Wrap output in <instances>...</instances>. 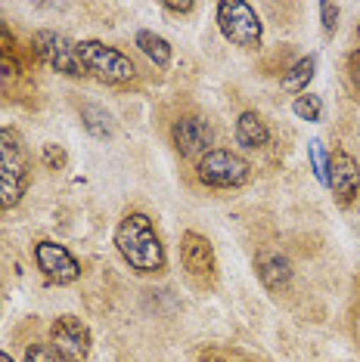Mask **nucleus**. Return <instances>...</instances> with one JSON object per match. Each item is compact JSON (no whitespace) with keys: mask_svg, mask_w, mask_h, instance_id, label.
I'll return each mask as SVG.
<instances>
[{"mask_svg":"<svg viewBox=\"0 0 360 362\" xmlns=\"http://www.w3.org/2000/svg\"><path fill=\"white\" fill-rule=\"evenodd\" d=\"M26 362H62V359L50 344H31L26 350Z\"/></svg>","mask_w":360,"mask_h":362,"instance_id":"obj_18","label":"nucleus"},{"mask_svg":"<svg viewBox=\"0 0 360 362\" xmlns=\"http://www.w3.org/2000/svg\"><path fill=\"white\" fill-rule=\"evenodd\" d=\"M310 161H314V170H317V180L320 183H326V168H330V161H326V155H323V146L317 143H310Z\"/></svg>","mask_w":360,"mask_h":362,"instance_id":"obj_19","label":"nucleus"},{"mask_svg":"<svg viewBox=\"0 0 360 362\" xmlns=\"http://www.w3.org/2000/svg\"><path fill=\"white\" fill-rule=\"evenodd\" d=\"M13 53H16V40L10 35V28L0 22V56H10V59H13Z\"/></svg>","mask_w":360,"mask_h":362,"instance_id":"obj_22","label":"nucleus"},{"mask_svg":"<svg viewBox=\"0 0 360 362\" xmlns=\"http://www.w3.org/2000/svg\"><path fill=\"white\" fill-rule=\"evenodd\" d=\"M314 69H317L314 56H305V59H298L289 71H286L283 87L289 90V93H305V87L310 84V78H314Z\"/></svg>","mask_w":360,"mask_h":362,"instance_id":"obj_15","label":"nucleus"},{"mask_svg":"<svg viewBox=\"0 0 360 362\" xmlns=\"http://www.w3.org/2000/svg\"><path fill=\"white\" fill-rule=\"evenodd\" d=\"M168 13H193V4L190 0H184V4H165Z\"/></svg>","mask_w":360,"mask_h":362,"instance_id":"obj_24","label":"nucleus"},{"mask_svg":"<svg viewBox=\"0 0 360 362\" xmlns=\"http://www.w3.org/2000/svg\"><path fill=\"white\" fill-rule=\"evenodd\" d=\"M78 56H81V62H84L87 75H96L100 81H106V84H128V81H134V75H137L134 62L121 50H116V47H106L103 40H81Z\"/></svg>","mask_w":360,"mask_h":362,"instance_id":"obj_3","label":"nucleus"},{"mask_svg":"<svg viewBox=\"0 0 360 362\" xmlns=\"http://www.w3.org/2000/svg\"><path fill=\"white\" fill-rule=\"evenodd\" d=\"M81 118H84V127L94 134L96 139H106L112 136V118L109 112L96 109V105H84V112H81Z\"/></svg>","mask_w":360,"mask_h":362,"instance_id":"obj_16","label":"nucleus"},{"mask_svg":"<svg viewBox=\"0 0 360 362\" xmlns=\"http://www.w3.org/2000/svg\"><path fill=\"white\" fill-rule=\"evenodd\" d=\"M116 248L134 273H162L165 269V248L152 229L146 214H128L116 229Z\"/></svg>","mask_w":360,"mask_h":362,"instance_id":"obj_1","label":"nucleus"},{"mask_svg":"<svg viewBox=\"0 0 360 362\" xmlns=\"http://www.w3.org/2000/svg\"><path fill=\"white\" fill-rule=\"evenodd\" d=\"M236 143L245 149H264L270 143V130L258 112H242L236 121Z\"/></svg>","mask_w":360,"mask_h":362,"instance_id":"obj_13","label":"nucleus"},{"mask_svg":"<svg viewBox=\"0 0 360 362\" xmlns=\"http://www.w3.org/2000/svg\"><path fill=\"white\" fill-rule=\"evenodd\" d=\"M196 177L211 189H236L249 180V161L230 149H208L196 164Z\"/></svg>","mask_w":360,"mask_h":362,"instance_id":"obj_4","label":"nucleus"},{"mask_svg":"<svg viewBox=\"0 0 360 362\" xmlns=\"http://www.w3.org/2000/svg\"><path fill=\"white\" fill-rule=\"evenodd\" d=\"M320 16H323V31L326 35H332L335 25H339V4H320Z\"/></svg>","mask_w":360,"mask_h":362,"instance_id":"obj_20","label":"nucleus"},{"mask_svg":"<svg viewBox=\"0 0 360 362\" xmlns=\"http://www.w3.org/2000/svg\"><path fill=\"white\" fill-rule=\"evenodd\" d=\"M218 25H220V35L236 47L261 44V19L245 0H224V4H218Z\"/></svg>","mask_w":360,"mask_h":362,"instance_id":"obj_5","label":"nucleus"},{"mask_svg":"<svg viewBox=\"0 0 360 362\" xmlns=\"http://www.w3.org/2000/svg\"><path fill=\"white\" fill-rule=\"evenodd\" d=\"M137 47H140L146 59L155 62L159 69H165V65L171 62V47H168V40L159 37L155 31H137Z\"/></svg>","mask_w":360,"mask_h":362,"instance_id":"obj_14","label":"nucleus"},{"mask_svg":"<svg viewBox=\"0 0 360 362\" xmlns=\"http://www.w3.org/2000/svg\"><path fill=\"white\" fill-rule=\"evenodd\" d=\"M0 362H13L10 356H6V353H0Z\"/></svg>","mask_w":360,"mask_h":362,"instance_id":"obj_26","label":"nucleus"},{"mask_svg":"<svg viewBox=\"0 0 360 362\" xmlns=\"http://www.w3.org/2000/svg\"><path fill=\"white\" fill-rule=\"evenodd\" d=\"M35 260H38V269L44 273L50 282L56 285H72L75 279L81 276V267L78 260L69 254L65 245H56V242H40L35 248Z\"/></svg>","mask_w":360,"mask_h":362,"instance_id":"obj_9","label":"nucleus"},{"mask_svg":"<svg viewBox=\"0 0 360 362\" xmlns=\"http://www.w3.org/2000/svg\"><path fill=\"white\" fill-rule=\"evenodd\" d=\"M44 164H47V168H62V164H65V152L60 149V146H44Z\"/></svg>","mask_w":360,"mask_h":362,"instance_id":"obj_21","label":"nucleus"},{"mask_svg":"<svg viewBox=\"0 0 360 362\" xmlns=\"http://www.w3.org/2000/svg\"><path fill=\"white\" fill-rule=\"evenodd\" d=\"M357 37H360V28H357Z\"/></svg>","mask_w":360,"mask_h":362,"instance_id":"obj_27","label":"nucleus"},{"mask_svg":"<svg viewBox=\"0 0 360 362\" xmlns=\"http://www.w3.org/2000/svg\"><path fill=\"white\" fill-rule=\"evenodd\" d=\"M199 362H227V359L220 356L218 350H208V353H202V356H199Z\"/></svg>","mask_w":360,"mask_h":362,"instance_id":"obj_25","label":"nucleus"},{"mask_svg":"<svg viewBox=\"0 0 360 362\" xmlns=\"http://www.w3.org/2000/svg\"><path fill=\"white\" fill-rule=\"evenodd\" d=\"M180 260H184L186 276L193 279L196 285H211L218 273V263H215V251H211V242L199 233H184L180 235Z\"/></svg>","mask_w":360,"mask_h":362,"instance_id":"obj_8","label":"nucleus"},{"mask_svg":"<svg viewBox=\"0 0 360 362\" xmlns=\"http://www.w3.org/2000/svg\"><path fill=\"white\" fill-rule=\"evenodd\" d=\"M31 50L40 62H47L50 69L62 71V75H72V78H81L87 75L84 62L78 56V44H72L65 35H56V31H38L31 37Z\"/></svg>","mask_w":360,"mask_h":362,"instance_id":"obj_6","label":"nucleus"},{"mask_svg":"<svg viewBox=\"0 0 360 362\" xmlns=\"http://www.w3.org/2000/svg\"><path fill=\"white\" fill-rule=\"evenodd\" d=\"M330 174H326V183H330V189L335 192V199H339L342 204H348L351 199L357 195V186H360V168L357 161L351 158L348 152H332L330 158Z\"/></svg>","mask_w":360,"mask_h":362,"instance_id":"obj_11","label":"nucleus"},{"mask_svg":"<svg viewBox=\"0 0 360 362\" xmlns=\"http://www.w3.org/2000/svg\"><path fill=\"white\" fill-rule=\"evenodd\" d=\"M50 347L62 362H84L90 356V328L78 316H60L50 325Z\"/></svg>","mask_w":360,"mask_h":362,"instance_id":"obj_7","label":"nucleus"},{"mask_svg":"<svg viewBox=\"0 0 360 362\" xmlns=\"http://www.w3.org/2000/svg\"><path fill=\"white\" fill-rule=\"evenodd\" d=\"M292 109H296V115H298V118H305V121H320L323 100H320V96H314V93H301Z\"/></svg>","mask_w":360,"mask_h":362,"instance_id":"obj_17","label":"nucleus"},{"mask_svg":"<svg viewBox=\"0 0 360 362\" xmlns=\"http://www.w3.org/2000/svg\"><path fill=\"white\" fill-rule=\"evenodd\" d=\"M171 139H174V149L186 158L193 155H206L208 146L215 143V130H211L208 121L196 118V115H184V118L174 121L171 127Z\"/></svg>","mask_w":360,"mask_h":362,"instance_id":"obj_10","label":"nucleus"},{"mask_svg":"<svg viewBox=\"0 0 360 362\" xmlns=\"http://www.w3.org/2000/svg\"><path fill=\"white\" fill-rule=\"evenodd\" d=\"M348 78H351V84H354V90L360 93V50H354L348 56Z\"/></svg>","mask_w":360,"mask_h":362,"instance_id":"obj_23","label":"nucleus"},{"mask_svg":"<svg viewBox=\"0 0 360 362\" xmlns=\"http://www.w3.org/2000/svg\"><path fill=\"white\" fill-rule=\"evenodd\" d=\"M255 269H258V279L264 282V288L274 294H283L292 282V263L280 251H261L255 257Z\"/></svg>","mask_w":360,"mask_h":362,"instance_id":"obj_12","label":"nucleus"},{"mask_svg":"<svg viewBox=\"0 0 360 362\" xmlns=\"http://www.w3.org/2000/svg\"><path fill=\"white\" fill-rule=\"evenodd\" d=\"M28 189V158L16 130H0V211L22 202Z\"/></svg>","mask_w":360,"mask_h":362,"instance_id":"obj_2","label":"nucleus"}]
</instances>
